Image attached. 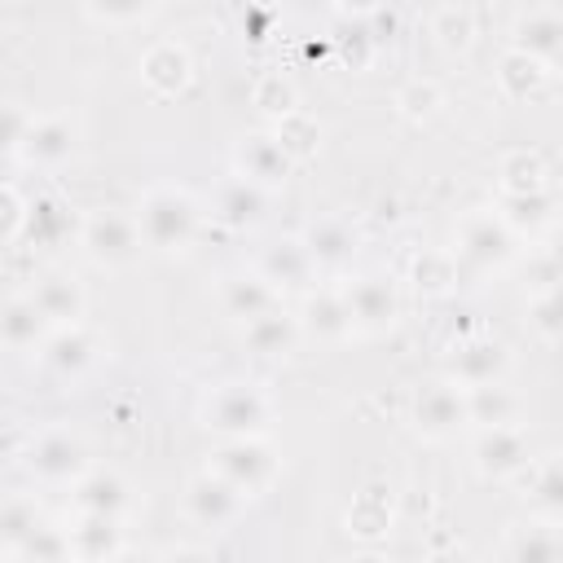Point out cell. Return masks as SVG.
<instances>
[{"mask_svg": "<svg viewBox=\"0 0 563 563\" xmlns=\"http://www.w3.org/2000/svg\"><path fill=\"white\" fill-rule=\"evenodd\" d=\"M198 220H202L198 202L176 185L150 189L136 207V224L145 233V246H154V251H185L198 233Z\"/></svg>", "mask_w": 563, "mask_h": 563, "instance_id": "obj_1", "label": "cell"}, {"mask_svg": "<svg viewBox=\"0 0 563 563\" xmlns=\"http://www.w3.org/2000/svg\"><path fill=\"white\" fill-rule=\"evenodd\" d=\"M268 418H273V405L251 383H220L202 400V427L224 435V440H233V435H264Z\"/></svg>", "mask_w": 563, "mask_h": 563, "instance_id": "obj_2", "label": "cell"}, {"mask_svg": "<svg viewBox=\"0 0 563 563\" xmlns=\"http://www.w3.org/2000/svg\"><path fill=\"white\" fill-rule=\"evenodd\" d=\"M79 246L88 251L92 264L101 268H128L141 246H145V233L136 224V216H123V211H92L84 224H79Z\"/></svg>", "mask_w": 563, "mask_h": 563, "instance_id": "obj_3", "label": "cell"}, {"mask_svg": "<svg viewBox=\"0 0 563 563\" xmlns=\"http://www.w3.org/2000/svg\"><path fill=\"white\" fill-rule=\"evenodd\" d=\"M457 260L471 268H501L515 260V229L501 211H466L457 220Z\"/></svg>", "mask_w": 563, "mask_h": 563, "instance_id": "obj_4", "label": "cell"}, {"mask_svg": "<svg viewBox=\"0 0 563 563\" xmlns=\"http://www.w3.org/2000/svg\"><path fill=\"white\" fill-rule=\"evenodd\" d=\"M211 466H216L224 479H233L246 497L264 493V488L273 484V475H277L273 449H268L260 435H233V440H224V444L211 453Z\"/></svg>", "mask_w": 563, "mask_h": 563, "instance_id": "obj_5", "label": "cell"}, {"mask_svg": "<svg viewBox=\"0 0 563 563\" xmlns=\"http://www.w3.org/2000/svg\"><path fill=\"white\" fill-rule=\"evenodd\" d=\"M343 299H347V312H352V325L356 334H383L396 325L400 317V295H396V282L383 277V273H365V277H352L343 286Z\"/></svg>", "mask_w": 563, "mask_h": 563, "instance_id": "obj_6", "label": "cell"}, {"mask_svg": "<svg viewBox=\"0 0 563 563\" xmlns=\"http://www.w3.org/2000/svg\"><path fill=\"white\" fill-rule=\"evenodd\" d=\"M413 427L427 435V440H449L457 435L462 427H471V405H466V387L444 378V383H431L413 396Z\"/></svg>", "mask_w": 563, "mask_h": 563, "instance_id": "obj_7", "label": "cell"}, {"mask_svg": "<svg viewBox=\"0 0 563 563\" xmlns=\"http://www.w3.org/2000/svg\"><path fill=\"white\" fill-rule=\"evenodd\" d=\"M242 501H246V493L233 484V479H224L216 466H207V471H198L189 484H185V515L198 523V528H224V523H233L238 519V510H242Z\"/></svg>", "mask_w": 563, "mask_h": 563, "instance_id": "obj_8", "label": "cell"}, {"mask_svg": "<svg viewBox=\"0 0 563 563\" xmlns=\"http://www.w3.org/2000/svg\"><path fill=\"white\" fill-rule=\"evenodd\" d=\"M26 466H31V475L44 479V484H75L79 475H88V444H84L75 431L53 427V431H44V435L31 444Z\"/></svg>", "mask_w": 563, "mask_h": 563, "instance_id": "obj_9", "label": "cell"}, {"mask_svg": "<svg viewBox=\"0 0 563 563\" xmlns=\"http://www.w3.org/2000/svg\"><path fill=\"white\" fill-rule=\"evenodd\" d=\"M233 172L246 176V180H255L260 189H277V185L290 180L295 158L277 141V132H251V136H242L233 145Z\"/></svg>", "mask_w": 563, "mask_h": 563, "instance_id": "obj_10", "label": "cell"}, {"mask_svg": "<svg viewBox=\"0 0 563 563\" xmlns=\"http://www.w3.org/2000/svg\"><path fill=\"white\" fill-rule=\"evenodd\" d=\"M471 457H475V471L484 479H510V475H519L528 466V440H523V431L515 422L479 427Z\"/></svg>", "mask_w": 563, "mask_h": 563, "instance_id": "obj_11", "label": "cell"}, {"mask_svg": "<svg viewBox=\"0 0 563 563\" xmlns=\"http://www.w3.org/2000/svg\"><path fill=\"white\" fill-rule=\"evenodd\" d=\"M255 268L277 286V295H303V290H312V273H317L303 238H286V242L264 246V255H260Z\"/></svg>", "mask_w": 563, "mask_h": 563, "instance_id": "obj_12", "label": "cell"}, {"mask_svg": "<svg viewBox=\"0 0 563 563\" xmlns=\"http://www.w3.org/2000/svg\"><path fill=\"white\" fill-rule=\"evenodd\" d=\"M510 369V352L497 339H466L453 347L449 356V378L462 387H484V383H501V374Z\"/></svg>", "mask_w": 563, "mask_h": 563, "instance_id": "obj_13", "label": "cell"}, {"mask_svg": "<svg viewBox=\"0 0 563 563\" xmlns=\"http://www.w3.org/2000/svg\"><path fill=\"white\" fill-rule=\"evenodd\" d=\"M92 356H97V343L79 321L75 325H53L48 339L40 343V365L57 378H79L92 365Z\"/></svg>", "mask_w": 563, "mask_h": 563, "instance_id": "obj_14", "label": "cell"}, {"mask_svg": "<svg viewBox=\"0 0 563 563\" xmlns=\"http://www.w3.org/2000/svg\"><path fill=\"white\" fill-rule=\"evenodd\" d=\"M299 330H303V334H312V339H321V343L352 339V334H356V325H352V312H347L343 290H303Z\"/></svg>", "mask_w": 563, "mask_h": 563, "instance_id": "obj_15", "label": "cell"}, {"mask_svg": "<svg viewBox=\"0 0 563 563\" xmlns=\"http://www.w3.org/2000/svg\"><path fill=\"white\" fill-rule=\"evenodd\" d=\"M70 154H75V128L57 114H35L18 158H26L31 167H62Z\"/></svg>", "mask_w": 563, "mask_h": 563, "instance_id": "obj_16", "label": "cell"}, {"mask_svg": "<svg viewBox=\"0 0 563 563\" xmlns=\"http://www.w3.org/2000/svg\"><path fill=\"white\" fill-rule=\"evenodd\" d=\"M268 189H260L255 180H246V176H229L224 185H216V194H211V216L220 220V224H229V229H251V224H260V216H264V198Z\"/></svg>", "mask_w": 563, "mask_h": 563, "instance_id": "obj_17", "label": "cell"}, {"mask_svg": "<svg viewBox=\"0 0 563 563\" xmlns=\"http://www.w3.org/2000/svg\"><path fill=\"white\" fill-rule=\"evenodd\" d=\"M356 229L347 224V220H334V216H325V220H312L308 229H303V246H308V255H312V264L317 268H325V273H339V268H347L352 264V255H356Z\"/></svg>", "mask_w": 563, "mask_h": 563, "instance_id": "obj_18", "label": "cell"}, {"mask_svg": "<svg viewBox=\"0 0 563 563\" xmlns=\"http://www.w3.org/2000/svg\"><path fill=\"white\" fill-rule=\"evenodd\" d=\"M220 303H224L229 317L251 321V317L277 308V286H273L260 268H251V273H229V277L220 282Z\"/></svg>", "mask_w": 563, "mask_h": 563, "instance_id": "obj_19", "label": "cell"}, {"mask_svg": "<svg viewBox=\"0 0 563 563\" xmlns=\"http://www.w3.org/2000/svg\"><path fill=\"white\" fill-rule=\"evenodd\" d=\"M48 330H53V321L44 317V308L31 295H13L0 312V334H4V347H13V352L40 347L48 339Z\"/></svg>", "mask_w": 563, "mask_h": 563, "instance_id": "obj_20", "label": "cell"}, {"mask_svg": "<svg viewBox=\"0 0 563 563\" xmlns=\"http://www.w3.org/2000/svg\"><path fill=\"white\" fill-rule=\"evenodd\" d=\"M299 339V317L282 312V308H268L251 321H242V343L255 352V356H286Z\"/></svg>", "mask_w": 563, "mask_h": 563, "instance_id": "obj_21", "label": "cell"}, {"mask_svg": "<svg viewBox=\"0 0 563 563\" xmlns=\"http://www.w3.org/2000/svg\"><path fill=\"white\" fill-rule=\"evenodd\" d=\"M515 48L545 62V66H559L563 62V18L559 13H528L515 22Z\"/></svg>", "mask_w": 563, "mask_h": 563, "instance_id": "obj_22", "label": "cell"}, {"mask_svg": "<svg viewBox=\"0 0 563 563\" xmlns=\"http://www.w3.org/2000/svg\"><path fill=\"white\" fill-rule=\"evenodd\" d=\"M31 299L44 308L53 325H75L84 317V286L70 273H48L31 286Z\"/></svg>", "mask_w": 563, "mask_h": 563, "instance_id": "obj_23", "label": "cell"}, {"mask_svg": "<svg viewBox=\"0 0 563 563\" xmlns=\"http://www.w3.org/2000/svg\"><path fill=\"white\" fill-rule=\"evenodd\" d=\"M75 506L79 510H92V515L123 519V510L132 506V488L114 471H88V475L75 479Z\"/></svg>", "mask_w": 563, "mask_h": 563, "instance_id": "obj_24", "label": "cell"}, {"mask_svg": "<svg viewBox=\"0 0 563 563\" xmlns=\"http://www.w3.org/2000/svg\"><path fill=\"white\" fill-rule=\"evenodd\" d=\"M70 532V545L79 559H114L123 550V537H119V519L114 515H92V510H79V523L66 528Z\"/></svg>", "mask_w": 563, "mask_h": 563, "instance_id": "obj_25", "label": "cell"}, {"mask_svg": "<svg viewBox=\"0 0 563 563\" xmlns=\"http://www.w3.org/2000/svg\"><path fill=\"white\" fill-rule=\"evenodd\" d=\"M141 79L154 88V92H180L189 84V53L180 44H154L145 57H141Z\"/></svg>", "mask_w": 563, "mask_h": 563, "instance_id": "obj_26", "label": "cell"}, {"mask_svg": "<svg viewBox=\"0 0 563 563\" xmlns=\"http://www.w3.org/2000/svg\"><path fill=\"white\" fill-rule=\"evenodd\" d=\"M545 75H550V66L537 62V57H528V53H519V48H510V53L501 57V66H497V84H501V92L515 97V101L541 92Z\"/></svg>", "mask_w": 563, "mask_h": 563, "instance_id": "obj_27", "label": "cell"}, {"mask_svg": "<svg viewBox=\"0 0 563 563\" xmlns=\"http://www.w3.org/2000/svg\"><path fill=\"white\" fill-rule=\"evenodd\" d=\"M409 282L422 295H449L457 286V260L449 251H422L409 264Z\"/></svg>", "mask_w": 563, "mask_h": 563, "instance_id": "obj_28", "label": "cell"}, {"mask_svg": "<svg viewBox=\"0 0 563 563\" xmlns=\"http://www.w3.org/2000/svg\"><path fill=\"white\" fill-rule=\"evenodd\" d=\"M466 405H471V422L475 427H497V422H515L519 400L501 387V383H484V387H466Z\"/></svg>", "mask_w": 563, "mask_h": 563, "instance_id": "obj_29", "label": "cell"}, {"mask_svg": "<svg viewBox=\"0 0 563 563\" xmlns=\"http://www.w3.org/2000/svg\"><path fill=\"white\" fill-rule=\"evenodd\" d=\"M70 229H75V216H70L57 198H35V202H31L26 238H31L35 246H53V242H62Z\"/></svg>", "mask_w": 563, "mask_h": 563, "instance_id": "obj_30", "label": "cell"}, {"mask_svg": "<svg viewBox=\"0 0 563 563\" xmlns=\"http://www.w3.org/2000/svg\"><path fill=\"white\" fill-rule=\"evenodd\" d=\"M545 189V163L532 150H515L501 158V194H532Z\"/></svg>", "mask_w": 563, "mask_h": 563, "instance_id": "obj_31", "label": "cell"}, {"mask_svg": "<svg viewBox=\"0 0 563 563\" xmlns=\"http://www.w3.org/2000/svg\"><path fill=\"white\" fill-rule=\"evenodd\" d=\"M550 194L545 189H532V194H501V216H506V224L515 229V233H523V229H541L545 220H550Z\"/></svg>", "mask_w": 563, "mask_h": 563, "instance_id": "obj_32", "label": "cell"}, {"mask_svg": "<svg viewBox=\"0 0 563 563\" xmlns=\"http://www.w3.org/2000/svg\"><path fill=\"white\" fill-rule=\"evenodd\" d=\"M35 528H40V510H35V501L22 497V493H13V497L4 501V510H0V537H4L9 554H13Z\"/></svg>", "mask_w": 563, "mask_h": 563, "instance_id": "obj_33", "label": "cell"}, {"mask_svg": "<svg viewBox=\"0 0 563 563\" xmlns=\"http://www.w3.org/2000/svg\"><path fill=\"white\" fill-rule=\"evenodd\" d=\"M13 554H18V559H35V563H57V559H70V554H75V545H70V532L40 523V528H35V532H31Z\"/></svg>", "mask_w": 563, "mask_h": 563, "instance_id": "obj_34", "label": "cell"}, {"mask_svg": "<svg viewBox=\"0 0 563 563\" xmlns=\"http://www.w3.org/2000/svg\"><path fill=\"white\" fill-rule=\"evenodd\" d=\"M528 317H532V330H537V334H545V339H563V282L537 290Z\"/></svg>", "mask_w": 563, "mask_h": 563, "instance_id": "obj_35", "label": "cell"}, {"mask_svg": "<svg viewBox=\"0 0 563 563\" xmlns=\"http://www.w3.org/2000/svg\"><path fill=\"white\" fill-rule=\"evenodd\" d=\"M277 141H282V145L290 150V158L299 163V158H308V154L317 150V123H312L308 114L290 110V114L277 119Z\"/></svg>", "mask_w": 563, "mask_h": 563, "instance_id": "obj_36", "label": "cell"}, {"mask_svg": "<svg viewBox=\"0 0 563 563\" xmlns=\"http://www.w3.org/2000/svg\"><path fill=\"white\" fill-rule=\"evenodd\" d=\"M532 506L541 515H563V457L545 462L537 475H532Z\"/></svg>", "mask_w": 563, "mask_h": 563, "instance_id": "obj_37", "label": "cell"}, {"mask_svg": "<svg viewBox=\"0 0 563 563\" xmlns=\"http://www.w3.org/2000/svg\"><path fill=\"white\" fill-rule=\"evenodd\" d=\"M154 0H84V13L101 26H132L150 13Z\"/></svg>", "mask_w": 563, "mask_h": 563, "instance_id": "obj_38", "label": "cell"}, {"mask_svg": "<svg viewBox=\"0 0 563 563\" xmlns=\"http://www.w3.org/2000/svg\"><path fill=\"white\" fill-rule=\"evenodd\" d=\"M255 106H260L264 114L282 119V114H290V110H295V88H290L282 75H264V79L255 84Z\"/></svg>", "mask_w": 563, "mask_h": 563, "instance_id": "obj_39", "label": "cell"}, {"mask_svg": "<svg viewBox=\"0 0 563 563\" xmlns=\"http://www.w3.org/2000/svg\"><path fill=\"white\" fill-rule=\"evenodd\" d=\"M4 229H0V238H4V246H13L22 233H26V220H31V202H22V194H18V185L9 180L4 185Z\"/></svg>", "mask_w": 563, "mask_h": 563, "instance_id": "obj_40", "label": "cell"}, {"mask_svg": "<svg viewBox=\"0 0 563 563\" xmlns=\"http://www.w3.org/2000/svg\"><path fill=\"white\" fill-rule=\"evenodd\" d=\"M396 101H400V110H405L409 119H427V114L440 106V88H435L431 79H427V84H409Z\"/></svg>", "mask_w": 563, "mask_h": 563, "instance_id": "obj_41", "label": "cell"}, {"mask_svg": "<svg viewBox=\"0 0 563 563\" xmlns=\"http://www.w3.org/2000/svg\"><path fill=\"white\" fill-rule=\"evenodd\" d=\"M435 35L444 40V48H466L471 44V18L466 13L457 18V9H444L435 22Z\"/></svg>", "mask_w": 563, "mask_h": 563, "instance_id": "obj_42", "label": "cell"}, {"mask_svg": "<svg viewBox=\"0 0 563 563\" xmlns=\"http://www.w3.org/2000/svg\"><path fill=\"white\" fill-rule=\"evenodd\" d=\"M510 554H515V559H559V554H563V541L532 532V537H519V541H510Z\"/></svg>", "mask_w": 563, "mask_h": 563, "instance_id": "obj_43", "label": "cell"}, {"mask_svg": "<svg viewBox=\"0 0 563 563\" xmlns=\"http://www.w3.org/2000/svg\"><path fill=\"white\" fill-rule=\"evenodd\" d=\"M31 119L35 114H22V106H4V150L18 158V150H22V141H26V132H31Z\"/></svg>", "mask_w": 563, "mask_h": 563, "instance_id": "obj_44", "label": "cell"}, {"mask_svg": "<svg viewBox=\"0 0 563 563\" xmlns=\"http://www.w3.org/2000/svg\"><path fill=\"white\" fill-rule=\"evenodd\" d=\"M378 4H383V0H339V9H343L347 18H369V13H378Z\"/></svg>", "mask_w": 563, "mask_h": 563, "instance_id": "obj_45", "label": "cell"}, {"mask_svg": "<svg viewBox=\"0 0 563 563\" xmlns=\"http://www.w3.org/2000/svg\"><path fill=\"white\" fill-rule=\"evenodd\" d=\"M545 255H550V260H554V264L563 268V229H559V233L550 238V246H545Z\"/></svg>", "mask_w": 563, "mask_h": 563, "instance_id": "obj_46", "label": "cell"}]
</instances>
